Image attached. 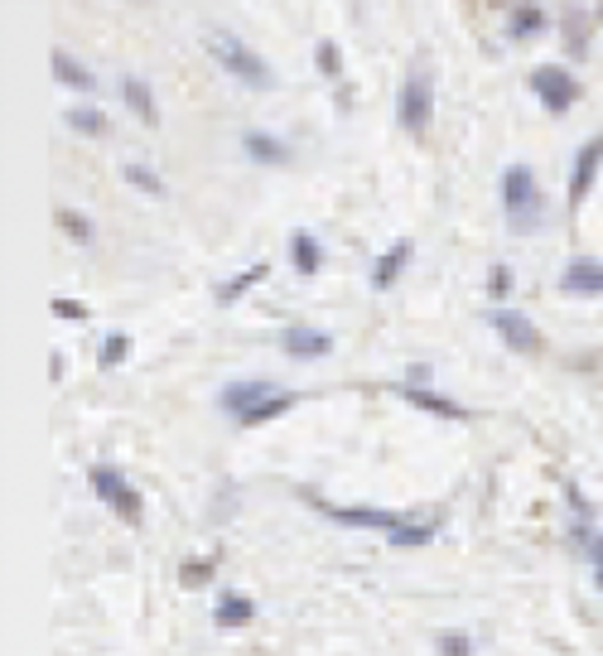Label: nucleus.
<instances>
[{"mask_svg": "<svg viewBox=\"0 0 603 656\" xmlns=\"http://www.w3.org/2000/svg\"><path fill=\"white\" fill-rule=\"evenodd\" d=\"M304 502L314 512H324L338 526H353V531H382L391 546H430L439 531V517H401V512H386V507H348V502H324L319 492H304Z\"/></svg>", "mask_w": 603, "mask_h": 656, "instance_id": "1", "label": "nucleus"}, {"mask_svg": "<svg viewBox=\"0 0 603 656\" xmlns=\"http://www.w3.org/2000/svg\"><path fill=\"white\" fill-rule=\"evenodd\" d=\"M203 49H208V58L218 63L227 78L247 82V87H256V92H271L275 87V68L251 49L247 39H237L232 29H208V34H203Z\"/></svg>", "mask_w": 603, "mask_h": 656, "instance_id": "2", "label": "nucleus"}, {"mask_svg": "<svg viewBox=\"0 0 603 656\" xmlns=\"http://www.w3.org/2000/svg\"><path fill=\"white\" fill-rule=\"evenodd\" d=\"M502 213L512 232H541L546 222V193L536 184V169L531 164H507L502 169Z\"/></svg>", "mask_w": 603, "mask_h": 656, "instance_id": "3", "label": "nucleus"}, {"mask_svg": "<svg viewBox=\"0 0 603 656\" xmlns=\"http://www.w3.org/2000/svg\"><path fill=\"white\" fill-rule=\"evenodd\" d=\"M396 121L406 136H425L435 126V73L420 63L401 78V92H396Z\"/></svg>", "mask_w": 603, "mask_h": 656, "instance_id": "4", "label": "nucleus"}, {"mask_svg": "<svg viewBox=\"0 0 603 656\" xmlns=\"http://www.w3.org/2000/svg\"><path fill=\"white\" fill-rule=\"evenodd\" d=\"M87 488L97 492V502H102V507H111L116 517L126 521V526H140V521H145V502H140L136 483H131L121 468L92 464V468H87Z\"/></svg>", "mask_w": 603, "mask_h": 656, "instance_id": "5", "label": "nucleus"}, {"mask_svg": "<svg viewBox=\"0 0 603 656\" xmlns=\"http://www.w3.org/2000/svg\"><path fill=\"white\" fill-rule=\"evenodd\" d=\"M531 92H536V102H541V107L560 116V111L575 107L584 87H579V78L570 73V68H560V63H541V68L531 73Z\"/></svg>", "mask_w": 603, "mask_h": 656, "instance_id": "6", "label": "nucleus"}, {"mask_svg": "<svg viewBox=\"0 0 603 656\" xmlns=\"http://www.w3.org/2000/svg\"><path fill=\"white\" fill-rule=\"evenodd\" d=\"M488 328H493L512 353H541V348H546L541 328L531 324L521 309H493V314H488Z\"/></svg>", "mask_w": 603, "mask_h": 656, "instance_id": "7", "label": "nucleus"}, {"mask_svg": "<svg viewBox=\"0 0 603 656\" xmlns=\"http://www.w3.org/2000/svg\"><path fill=\"white\" fill-rule=\"evenodd\" d=\"M599 169H603V136H594L579 145L575 164H570V208H584V198L599 184Z\"/></svg>", "mask_w": 603, "mask_h": 656, "instance_id": "8", "label": "nucleus"}, {"mask_svg": "<svg viewBox=\"0 0 603 656\" xmlns=\"http://www.w3.org/2000/svg\"><path fill=\"white\" fill-rule=\"evenodd\" d=\"M275 391H280V386H271L266 377H251V382H227V386L218 391V406L227 410V415H232L237 425H242L251 410L261 406V401H271Z\"/></svg>", "mask_w": 603, "mask_h": 656, "instance_id": "9", "label": "nucleus"}, {"mask_svg": "<svg viewBox=\"0 0 603 656\" xmlns=\"http://www.w3.org/2000/svg\"><path fill=\"white\" fill-rule=\"evenodd\" d=\"M280 353L300 357V362H319V357L333 353V333L329 328H314V324H290L280 333Z\"/></svg>", "mask_w": 603, "mask_h": 656, "instance_id": "10", "label": "nucleus"}, {"mask_svg": "<svg viewBox=\"0 0 603 656\" xmlns=\"http://www.w3.org/2000/svg\"><path fill=\"white\" fill-rule=\"evenodd\" d=\"M560 295H575V300H603V261H594V256H575V261L560 271Z\"/></svg>", "mask_w": 603, "mask_h": 656, "instance_id": "11", "label": "nucleus"}, {"mask_svg": "<svg viewBox=\"0 0 603 656\" xmlns=\"http://www.w3.org/2000/svg\"><path fill=\"white\" fill-rule=\"evenodd\" d=\"M396 396L406 401V406L425 410V415H439V420H468V410L459 401H449V396H439L430 386H411V382H396Z\"/></svg>", "mask_w": 603, "mask_h": 656, "instance_id": "12", "label": "nucleus"}, {"mask_svg": "<svg viewBox=\"0 0 603 656\" xmlns=\"http://www.w3.org/2000/svg\"><path fill=\"white\" fill-rule=\"evenodd\" d=\"M411 256H415V246H411V242H391V246H386L382 256L372 261V275H367V280H372V290H377V295H386V290H391V285H396V280L406 275Z\"/></svg>", "mask_w": 603, "mask_h": 656, "instance_id": "13", "label": "nucleus"}, {"mask_svg": "<svg viewBox=\"0 0 603 656\" xmlns=\"http://www.w3.org/2000/svg\"><path fill=\"white\" fill-rule=\"evenodd\" d=\"M121 102L136 111L145 126H160V102H155V92H150V82H145V78L126 73V78H121Z\"/></svg>", "mask_w": 603, "mask_h": 656, "instance_id": "14", "label": "nucleus"}, {"mask_svg": "<svg viewBox=\"0 0 603 656\" xmlns=\"http://www.w3.org/2000/svg\"><path fill=\"white\" fill-rule=\"evenodd\" d=\"M251 618H256V603L247 599V594H218V608H213V623H218L222 632H237V628H251Z\"/></svg>", "mask_w": 603, "mask_h": 656, "instance_id": "15", "label": "nucleus"}, {"mask_svg": "<svg viewBox=\"0 0 603 656\" xmlns=\"http://www.w3.org/2000/svg\"><path fill=\"white\" fill-rule=\"evenodd\" d=\"M242 150H247V160L271 164V169L290 164V145L280 136H266V131H247V136H242Z\"/></svg>", "mask_w": 603, "mask_h": 656, "instance_id": "16", "label": "nucleus"}, {"mask_svg": "<svg viewBox=\"0 0 603 656\" xmlns=\"http://www.w3.org/2000/svg\"><path fill=\"white\" fill-rule=\"evenodd\" d=\"M54 78L63 82V87H73V92H97V73H92L87 63H78L68 49L54 54Z\"/></svg>", "mask_w": 603, "mask_h": 656, "instance_id": "17", "label": "nucleus"}, {"mask_svg": "<svg viewBox=\"0 0 603 656\" xmlns=\"http://www.w3.org/2000/svg\"><path fill=\"white\" fill-rule=\"evenodd\" d=\"M290 261H295V271L300 275H314L319 266H324V246H319V237L314 232H290Z\"/></svg>", "mask_w": 603, "mask_h": 656, "instance_id": "18", "label": "nucleus"}, {"mask_svg": "<svg viewBox=\"0 0 603 656\" xmlns=\"http://www.w3.org/2000/svg\"><path fill=\"white\" fill-rule=\"evenodd\" d=\"M266 275H271V266H266V261H256V266H247V271H237L232 280H222L218 290H213V300H218V304H237L251 285H261Z\"/></svg>", "mask_w": 603, "mask_h": 656, "instance_id": "19", "label": "nucleus"}, {"mask_svg": "<svg viewBox=\"0 0 603 656\" xmlns=\"http://www.w3.org/2000/svg\"><path fill=\"white\" fill-rule=\"evenodd\" d=\"M63 121H68V131L92 136V140L111 131V121H107V111H102V107H68V111H63Z\"/></svg>", "mask_w": 603, "mask_h": 656, "instance_id": "20", "label": "nucleus"}, {"mask_svg": "<svg viewBox=\"0 0 603 656\" xmlns=\"http://www.w3.org/2000/svg\"><path fill=\"white\" fill-rule=\"evenodd\" d=\"M546 10L536 5V0H526V5H517L512 10V39H536V34H546Z\"/></svg>", "mask_w": 603, "mask_h": 656, "instance_id": "21", "label": "nucleus"}, {"mask_svg": "<svg viewBox=\"0 0 603 656\" xmlns=\"http://www.w3.org/2000/svg\"><path fill=\"white\" fill-rule=\"evenodd\" d=\"M58 227H63V237H68V242H78V246L97 242V227H92V218L78 213V208H58Z\"/></svg>", "mask_w": 603, "mask_h": 656, "instance_id": "22", "label": "nucleus"}, {"mask_svg": "<svg viewBox=\"0 0 603 656\" xmlns=\"http://www.w3.org/2000/svg\"><path fill=\"white\" fill-rule=\"evenodd\" d=\"M131 357V333H121V328H111L107 338H102V353H97V367L102 372H116L121 362Z\"/></svg>", "mask_w": 603, "mask_h": 656, "instance_id": "23", "label": "nucleus"}, {"mask_svg": "<svg viewBox=\"0 0 603 656\" xmlns=\"http://www.w3.org/2000/svg\"><path fill=\"white\" fill-rule=\"evenodd\" d=\"M560 25H565V39H570V54L575 58L589 54V15H584V10H565Z\"/></svg>", "mask_w": 603, "mask_h": 656, "instance_id": "24", "label": "nucleus"}, {"mask_svg": "<svg viewBox=\"0 0 603 656\" xmlns=\"http://www.w3.org/2000/svg\"><path fill=\"white\" fill-rule=\"evenodd\" d=\"M314 68H319L329 82L343 78V49H338L333 39H319V44H314Z\"/></svg>", "mask_w": 603, "mask_h": 656, "instance_id": "25", "label": "nucleus"}, {"mask_svg": "<svg viewBox=\"0 0 603 656\" xmlns=\"http://www.w3.org/2000/svg\"><path fill=\"white\" fill-rule=\"evenodd\" d=\"M126 184L140 189V193H150V198H160V193H165V179H160L150 164H126Z\"/></svg>", "mask_w": 603, "mask_h": 656, "instance_id": "26", "label": "nucleus"}, {"mask_svg": "<svg viewBox=\"0 0 603 656\" xmlns=\"http://www.w3.org/2000/svg\"><path fill=\"white\" fill-rule=\"evenodd\" d=\"M213 570H218L213 560H189V565L179 570V579H184V589H203V584L213 579Z\"/></svg>", "mask_w": 603, "mask_h": 656, "instance_id": "27", "label": "nucleus"}, {"mask_svg": "<svg viewBox=\"0 0 603 656\" xmlns=\"http://www.w3.org/2000/svg\"><path fill=\"white\" fill-rule=\"evenodd\" d=\"M49 309H54V319H68V324H83V319H87V304L73 300V295H58Z\"/></svg>", "mask_w": 603, "mask_h": 656, "instance_id": "28", "label": "nucleus"}, {"mask_svg": "<svg viewBox=\"0 0 603 656\" xmlns=\"http://www.w3.org/2000/svg\"><path fill=\"white\" fill-rule=\"evenodd\" d=\"M435 647H439V656H473V637H468V632H444Z\"/></svg>", "mask_w": 603, "mask_h": 656, "instance_id": "29", "label": "nucleus"}, {"mask_svg": "<svg viewBox=\"0 0 603 656\" xmlns=\"http://www.w3.org/2000/svg\"><path fill=\"white\" fill-rule=\"evenodd\" d=\"M512 295V271L507 266H493L488 271V300H507Z\"/></svg>", "mask_w": 603, "mask_h": 656, "instance_id": "30", "label": "nucleus"}, {"mask_svg": "<svg viewBox=\"0 0 603 656\" xmlns=\"http://www.w3.org/2000/svg\"><path fill=\"white\" fill-rule=\"evenodd\" d=\"M589 565H594V584H599V594H603V531L594 536V546H589Z\"/></svg>", "mask_w": 603, "mask_h": 656, "instance_id": "31", "label": "nucleus"}, {"mask_svg": "<svg viewBox=\"0 0 603 656\" xmlns=\"http://www.w3.org/2000/svg\"><path fill=\"white\" fill-rule=\"evenodd\" d=\"M599 20H603V0H599Z\"/></svg>", "mask_w": 603, "mask_h": 656, "instance_id": "32", "label": "nucleus"}]
</instances>
